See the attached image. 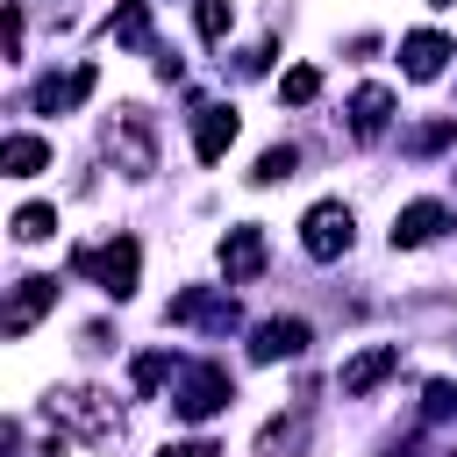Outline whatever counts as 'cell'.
Instances as JSON below:
<instances>
[{
    "instance_id": "ac0fdd59",
    "label": "cell",
    "mask_w": 457,
    "mask_h": 457,
    "mask_svg": "<svg viewBox=\"0 0 457 457\" xmlns=\"http://www.w3.org/2000/svg\"><path fill=\"white\" fill-rule=\"evenodd\" d=\"M107 36H114L121 50H150V0H121L114 21H107Z\"/></svg>"
},
{
    "instance_id": "4316f807",
    "label": "cell",
    "mask_w": 457,
    "mask_h": 457,
    "mask_svg": "<svg viewBox=\"0 0 457 457\" xmlns=\"http://www.w3.org/2000/svg\"><path fill=\"white\" fill-rule=\"evenodd\" d=\"M428 7H457V0H428Z\"/></svg>"
},
{
    "instance_id": "5b68a950",
    "label": "cell",
    "mask_w": 457,
    "mask_h": 457,
    "mask_svg": "<svg viewBox=\"0 0 457 457\" xmlns=\"http://www.w3.org/2000/svg\"><path fill=\"white\" fill-rule=\"evenodd\" d=\"M300 243H307V257H343L350 250V207L343 200H314L307 214H300Z\"/></svg>"
},
{
    "instance_id": "83f0119b",
    "label": "cell",
    "mask_w": 457,
    "mask_h": 457,
    "mask_svg": "<svg viewBox=\"0 0 457 457\" xmlns=\"http://www.w3.org/2000/svg\"><path fill=\"white\" fill-rule=\"evenodd\" d=\"M450 457H457V450H450Z\"/></svg>"
},
{
    "instance_id": "7a4b0ae2",
    "label": "cell",
    "mask_w": 457,
    "mask_h": 457,
    "mask_svg": "<svg viewBox=\"0 0 457 457\" xmlns=\"http://www.w3.org/2000/svg\"><path fill=\"white\" fill-rule=\"evenodd\" d=\"M136 264H143L136 236H114V243H79V250H71V271L100 278V293H114V300H129V293H136Z\"/></svg>"
},
{
    "instance_id": "603a6c76",
    "label": "cell",
    "mask_w": 457,
    "mask_h": 457,
    "mask_svg": "<svg viewBox=\"0 0 457 457\" xmlns=\"http://www.w3.org/2000/svg\"><path fill=\"white\" fill-rule=\"evenodd\" d=\"M421 407H428V421L457 414V386H450V378H428V400H421Z\"/></svg>"
},
{
    "instance_id": "8fae6325",
    "label": "cell",
    "mask_w": 457,
    "mask_h": 457,
    "mask_svg": "<svg viewBox=\"0 0 457 457\" xmlns=\"http://www.w3.org/2000/svg\"><path fill=\"white\" fill-rule=\"evenodd\" d=\"M443 221H450L443 200H414V207H400V221H393V250H421V243H436Z\"/></svg>"
},
{
    "instance_id": "3957f363",
    "label": "cell",
    "mask_w": 457,
    "mask_h": 457,
    "mask_svg": "<svg viewBox=\"0 0 457 457\" xmlns=\"http://www.w3.org/2000/svg\"><path fill=\"white\" fill-rule=\"evenodd\" d=\"M107 157H114V171H129V179H150V171H157V136H150V121H143L136 107H121V114L107 121Z\"/></svg>"
},
{
    "instance_id": "5bb4252c",
    "label": "cell",
    "mask_w": 457,
    "mask_h": 457,
    "mask_svg": "<svg viewBox=\"0 0 457 457\" xmlns=\"http://www.w3.org/2000/svg\"><path fill=\"white\" fill-rule=\"evenodd\" d=\"M300 350H307V321H264L250 336V357L257 364H278V357H300Z\"/></svg>"
},
{
    "instance_id": "2e32d148",
    "label": "cell",
    "mask_w": 457,
    "mask_h": 457,
    "mask_svg": "<svg viewBox=\"0 0 457 457\" xmlns=\"http://www.w3.org/2000/svg\"><path fill=\"white\" fill-rule=\"evenodd\" d=\"M307 450V414H278L257 428V457H300Z\"/></svg>"
},
{
    "instance_id": "d6986e66",
    "label": "cell",
    "mask_w": 457,
    "mask_h": 457,
    "mask_svg": "<svg viewBox=\"0 0 457 457\" xmlns=\"http://www.w3.org/2000/svg\"><path fill=\"white\" fill-rule=\"evenodd\" d=\"M43 236H57V207H43V200L14 207V243H43Z\"/></svg>"
},
{
    "instance_id": "484cf974",
    "label": "cell",
    "mask_w": 457,
    "mask_h": 457,
    "mask_svg": "<svg viewBox=\"0 0 457 457\" xmlns=\"http://www.w3.org/2000/svg\"><path fill=\"white\" fill-rule=\"evenodd\" d=\"M157 457H221V450H214V443H200V436H193V443H164V450H157Z\"/></svg>"
},
{
    "instance_id": "277c9868",
    "label": "cell",
    "mask_w": 457,
    "mask_h": 457,
    "mask_svg": "<svg viewBox=\"0 0 457 457\" xmlns=\"http://www.w3.org/2000/svg\"><path fill=\"white\" fill-rule=\"evenodd\" d=\"M228 400H236V386H228L221 364H193V371L171 386V414H179V421H207V414H221Z\"/></svg>"
},
{
    "instance_id": "ba28073f",
    "label": "cell",
    "mask_w": 457,
    "mask_h": 457,
    "mask_svg": "<svg viewBox=\"0 0 457 457\" xmlns=\"http://www.w3.org/2000/svg\"><path fill=\"white\" fill-rule=\"evenodd\" d=\"M400 371V343H371V350H357L343 371H336V386H343V400H364L371 386H386Z\"/></svg>"
},
{
    "instance_id": "30bf717a",
    "label": "cell",
    "mask_w": 457,
    "mask_h": 457,
    "mask_svg": "<svg viewBox=\"0 0 457 457\" xmlns=\"http://www.w3.org/2000/svg\"><path fill=\"white\" fill-rule=\"evenodd\" d=\"M221 271H228V286H250L257 271H264V228H228L221 236Z\"/></svg>"
},
{
    "instance_id": "44dd1931",
    "label": "cell",
    "mask_w": 457,
    "mask_h": 457,
    "mask_svg": "<svg viewBox=\"0 0 457 457\" xmlns=\"http://www.w3.org/2000/svg\"><path fill=\"white\" fill-rule=\"evenodd\" d=\"M278 93H286V100H293V107H307V100H314V93H321V71H314V64H293V71H286V79H278Z\"/></svg>"
},
{
    "instance_id": "e0dca14e",
    "label": "cell",
    "mask_w": 457,
    "mask_h": 457,
    "mask_svg": "<svg viewBox=\"0 0 457 457\" xmlns=\"http://www.w3.org/2000/svg\"><path fill=\"white\" fill-rule=\"evenodd\" d=\"M43 164H50V143H43V136H7V143H0V171H7V179H36Z\"/></svg>"
},
{
    "instance_id": "ffe728a7",
    "label": "cell",
    "mask_w": 457,
    "mask_h": 457,
    "mask_svg": "<svg viewBox=\"0 0 457 457\" xmlns=\"http://www.w3.org/2000/svg\"><path fill=\"white\" fill-rule=\"evenodd\" d=\"M193 21H200V36H207V43H221V36H228V21H236V7H228V0H200V7H193Z\"/></svg>"
},
{
    "instance_id": "6da1fadb",
    "label": "cell",
    "mask_w": 457,
    "mask_h": 457,
    "mask_svg": "<svg viewBox=\"0 0 457 457\" xmlns=\"http://www.w3.org/2000/svg\"><path fill=\"white\" fill-rule=\"evenodd\" d=\"M50 421L79 428L86 443H114V436H121V407H114L107 393H93V386H57V393H50Z\"/></svg>"
},
{
    "instance_id": "7402d4cb",
    "label": "cell",
    "mask_w": 457,
    "mask_h": 457,
    "mask_svg": "<svg viewBox=\"0 0 457 457\" xmlns=\"http://www.w3.org/2000/svg\"><path fill=\"white\" fill-rule=\"evenodd\" d=\"M293 164H300V150H293V143H286V150H264V157H257V171H250V179H257V186H278V179H293Z\"/></svg>"
},
{
    "instance_id": "4fadbf2b",
    "label": "cell",
    "mask_w": 457,
    "mask_h": 457,
    "mask_svg": "<svg viewBox=\"0 0 457 457\" xmlns=\"http://www.w3.org/2000/svg\"><path fill=\"white\" fill-rule=\"evenodd\" d=\"M93 79H100L93 64H79V71H64V79H43V86H36V107H43V114H71V107L93 93Z\"/></svg>"
},
{
    "instance_id": "9a60e30c",
    "label": "cell",
    "mask_w": 457,
    "mask_h": 457,
    "mask_svg": "<svg viewBox=\"0 0 457 457\" xmlns=\"http://www.w3.org/2000/svg\"><path fill=\"white\" fill-rule=\"evenodd\" d=\"M386 121H393V93H386V86H357V100H350V136L371 143Z\"/></svg>"
},
{
    "instance_id": "8992f818",
    "label": "cell",
    "mask_w": 457,
    "mask_h": 457,
    "mask_svg": "<svg viewBox=\"0 0 457 457\" xmlns=\"http://www.w3.org/2000/svg\"><path fill=\"white\" fill-rule=\"evenodd\" d=\"M164 321H179V328H236V300L214 293V286H186V293H171Z\"/></svg>"
},
{
    "instance_id": "9c48e42d",
    "label": "cell",
    "mask_w": 457,
    "mask_h": 457,
    "mask_svg": "<svg viewBox=\"0 0 457 457\" xmlns=\"http://www.w3.org/2000/svg\"><path fill=\"white\" fill-rule=\"evenodd\" d=\"M228 143H236V107H193V157L200 164H221L228 157Z\"/></svg>"
},
{
    "instance_id": "cb8c5ba5",
    "label": "cell",
    "mask_w": 457,
    "mask_h": 457,
    "mask_svg": "<svg viewBox=\"0 0 457 457\" xmlns=\"http://www.w3.org/2000/svg\"><path fill=\"white\" fill-rule=\"evenodd\" d=\"M157 378H164V357H157V350H150V357H136V393H150Z\"/></svg>"
},
{
    "instance_id": "d4e9b609",
    "label": "cell",
    "mask_w": 457,
    "mask_h": 457,
    "mask_svg": "<svg viewBox=\"0 0 457 457\" xmlns=\"http://www.w3.org/2000/svg\"><path fill=\"white\" fill-rule=\"evenodd\" d=\"M450 136H457V129H450V121H428V129H421V136H414V150H443V143H450Z\"/></svg>"
},
{
    "instance_id": "52a82bcc",
    "label": "cell",
    "mask_w": 457,
    "mask_h": 457,
    "mask_svg": "<svg viewBox=\"0 0 457 457\" xmlns=\"http://www.w3.org/2000/svg\"><path fill=\"white\" fill-rule=\"evenodd\" d=\"M50 307H57V278H43V271H36V278H21V286L7 293V307H0V336H29Z\"/></svg>"
},
{
    "instance_id": "7c38bea8",
    "label": "cell",
    "mask_w": 457,
    "mask_h": 457,
    "mask_svg": "<svg viewBox=\"0 0 457 457\" xmlns=\"http://www.w3.org/2000/svg\"><path fill=\"white\" fill-rule=\"evenodd\" d=\"M450 57H457V50H450V36H436V29H414V36L400 43V64H407V79H436Z\"/></svg>"
}]
</instances>
